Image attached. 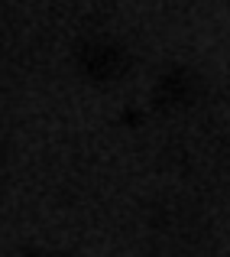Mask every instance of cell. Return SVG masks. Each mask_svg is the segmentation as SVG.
<instances>
[{
  "mask_svg": "<svg viewBox=\"0 0 230 257\" xmlns=\"http://www.w3.org/2000/svg\"><path fill=\"white\" fill-rule=\"evenodd\" d=\"M78 69L84 78L98 85H110L117 78L126 75L130 69V56H126L124 46L110 43V39H88L78 49Z\"/></svg>",
  "mask_w": 230,
  "mask_h": 257,
  "instance_id": "6da1fadb",
  "label": "cell"
},
{
  "mask_svg": "<svg viewBox=\"0 0 230 257\" xmlns=\"http://www.w3.org/2000/svg\"><path fill=\"white\" fill-rule=\"evenodd\" d=\"M194 91H198V82H194L188 72H168V75L156 85L152 98L159 101L166 111H175V107H185L188 101L194 98Z\"/></svg>",
  "mask_w": 230,
  "mask_h": 257,
  "instance_id": "7a4b0ae2",
  "label": "cell"
},
{
  "mask_svg": "<svg viewBox=\"0 0 230 257\" xmlns=\"http://www.w3.org/2000/svg\"><path fill=\"white\" fill-rule=\"evenodd\" d=\"M26 257H58V254H26Z\"/></svg>",
  "mask_w": 230,
  "mask_h": 257,
  "instance_id": "3957f363",
  "label": "cell"
}]
</instances>
